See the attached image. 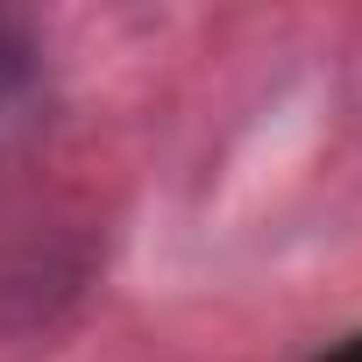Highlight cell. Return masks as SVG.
Returning <instances> with one entry per match:
<instances>
[{"label": "cell", "instance_id": "obj_1", "mask_svg": "<svg viewBox=\"0 0 362 362\" xmlns=\"http://www.w3.org/2000/svg\"><path fill=\"white\" fill-rule=\"evenodd\" d=\"M29 71H36V43H29V29H22L15 15H0V114L22 100Z\"/></svg>", "mask_w": 362, "mask_h": 362}]
</instances>
